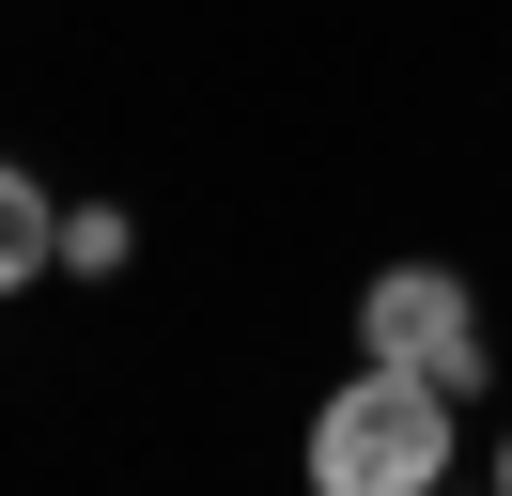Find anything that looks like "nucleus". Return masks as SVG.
<instances>
[{"instance_id": "obj_4", "label": "nucleus", "mask_w": 512, "mask_h": 496, "mask_svg": "<svg viewBox=\"0 0 512 496\" xmlns=\"http://www.w3.org/2000/svg\"><path fill=\"white\" fill-rule=\"evenodd\" d=\"M63 279H125V217H109V202L63 217Z\"/></svg>"}, {"instance_id": "obj_2", "label": "nucleus", "mask_w": 512, "mask_h": 496, "mask_svg": "<svg viewBox=\"0 0 512 496\" xmlns=\"http://www.w3.org/2000/svg\"><path fill=\"white\" fill-rule=\"evenodd\" d=\"M357 357L435 372V388H481V295H466L450 264H388L373 295H357Z\"/></svg>"}, {"instance_id": "obj_5", "label": "nucleus", "mask_w": 512, "mask_h": 496, "mask_svg": "<svg viewBox=\"0 0 512 496\" xmlns=\"http://www.w3.org/2000/svg\"><path fill=\"white\" fill-rule=\"evenodd\" d=\"M497 481H512V450H497Z\"/></svg>"}, {"instance_id": "obj_1", "label": "nucleus", "mask_w": 512, "mask_h": 496, "mask_svg": "<svg viewBox=\"0 0 512 496\" xmlns=\"http://www.w3.org/2000/svg\"><path fill=\"white\" fill-rule=\"evenodd\" d=\"M311 481L326 496H435L450 481V388L435 372H357V388H326L311 419Z\"/></svg>"}, {"instance_id": "obj_3", "label": "nucleus", "mask_w": 512, "mask_h": 496, "mask_svg": "<svg viewBox=\"0 0 512 496\" xmlns=\"http://www.w3.org/2000/svg\"><path fill=\"white\" fill-rule=\"evenodd\" d=\"M63 264V217H47V186L0 155V295H32V279Z\"/></svg>"}]
</instances>
